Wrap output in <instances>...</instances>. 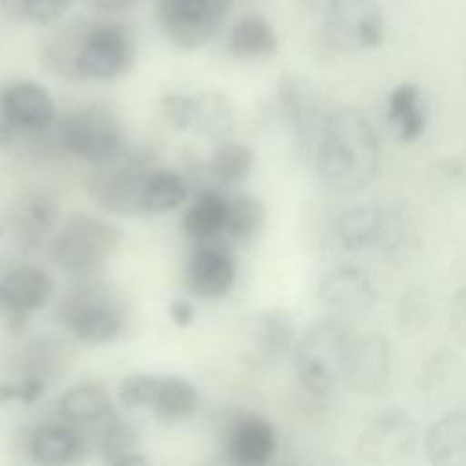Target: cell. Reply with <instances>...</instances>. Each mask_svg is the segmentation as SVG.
Masks as SVG:
<instances>
[{"mask_svg": "<svg viewBox=\"0 0 466 466\" xmlns=\"http://www.w3.org/2000/svg\"><path fill=\"white\" fill-rule=\"evenodd\" d=\"M158 384V375L131 373L118 384V399L126 408H149Z\"/></svg>", "mask_w": 466, "mask_h": 466, "instance_id": "cell-34", "label": "cell"}, {"mask_svg": "<svg viewBox=\"0 0 466 466\" xmlns=\"http://www.w3.org/2000/svg\"><path fill=\"white\" fill-rule=\"evenodd\" d=\"M222 450L231 462L258 466L271 461L277 451L273 424L255 413L233 417L222 435Z\"/></svg>", "mask_w": 466, "mask_h": 466, "instance_id": "cell-16", "label": "cell"}, {"mask_svg": "<svg viewBox=\"0 0 466 466\" xmlns=\"http://www.w3.org/2000/svg\"><path fill=\"white\" fill-rule=\"evenodd\" d=\"M58 415L69 424H93L111 413V399L100 384H76L64 391L56 402Z\"/></svg>", "mask_w": 466, "mask_h": 466, "instance_id": "cell-27", "label": "cell"}, {"mask_svg": "<svg viewBox=\"0 0 466 466\" xmlns=\"http://www.w3.org/2000/svg\"><path fill=\"white\" fill-rule=\"evenodd\" d=\"M450 322L455 335L466 342V288L457 291L450 308Z\"/></svg>", "mask_w": 466, "mask_h": 466, "instance_id": "cell-37", "label": "cell"}, {"mask_svg": "<svg viewBox=\"0 0 466 466\" xmlns=\"http://www.w3.org/2000/svg\"><path fill=\"white\" fill-rule=\"evenodd\" d=\"M228 202L220 191L206 189L197 195L182 217V231L193 242H206L226 235Z\"/></svg>", "mask_w": 466, "mask_h": 466, "instance_id": "cell-21", "label": "cell"}, {"mask_svg": "<svg viewBox=\"0 0 466 466\" xmlns=\"http://www.w3.org/2000/svg\"><path fill=\"white\" fill-rule=\"evenodd\" d=\"M153 169L149 151L126 149L120 157L96 166L87 178V193L98 208L109 213H140L144 182Z\"/></svg>", "mask_w": 466, "mask_h": 466, "instance_id": "cell-5", "label": "cell"}, {"mask_svg": "<svg viewBox=\"0 0 466 466\" xmlns=\"http://www.w3.org/2000/svg\"><path fill=\"white\" fill-rule=\"evenodd\" d=\"M391 371L390 344L380 335H368L351 342L344 382L357 393L370 395L382 390Z\"/></svg>", "mask_w": 466, "mask_h": 466, "instance_id": "cell-18", "label": "cell"}, {"mask_svg": "<svg viewBox=\"0 0 466 466\" xmlns=\"http://www.w3.org/2000/svg\"><path fill=\"white\" fill-rule=\"evenodd\" d=\"M89 5L98 13H120L133 5L135 0H87Z\"/></svg>", "mask_w": 466, "mask_h": 466, "instance_id": "cell-41", "label": "cell"}, {"mask_svg": "<svg viewBox=\"0 0 466 466\" xmlns=\"http://www.w3.org/2000/svg\"><path fill=\"white\" fill-rule=\"evenodd\" d=\"M62 320L84 344H107L124 328V319L116 306L106 297L86 289L75 291L62 304Z\"/></svg>", "mask_w": 466, "mask_h": 466, "instance_id": "cell-11", "label": "cell"}, {"mask_svg": "<svg viewBox=\"0 0 466 466\" xmlns=\"http://www.w3.org/2000/svg\"><path fill=\"white\" fill-rule=\"evenodd\" d=\"M235 279V257L222 238L195 242L186 268V282L195 297L218 300L231 291Z\"/></svg>", "mask_w": 466, "mask_h": 466, "instance_id": "cell-12", "label": "cell"}, {"mask_svg": "<svg viewBox=\"0 0 466 466\" xmlns=\"http://www.w3.org/2000/svg\"><path fill=\"white\" fill-rule=\"evenodd\" d=\"M96 444L106 462L122 464L127 455L137 451V433L126 420L109 413L98 433Z\"/></svg>", "mask_w": 466, "mask_h": 466, "instance_id": "cell-33", "label": "cell"}, {"mask_svg": "<svg viewBox=\"0 0 466 466\" xmlns=\"http://www.w3.org/2000/svg\"><path fill=\"white\" fill-rule=\"evenodd\" d=\"M55 284L38 266L22 264L9 269L0 280V311L11 328H22L27 315L42 309L51 300Z\"/></svg>", "mask_w": 466, "mask_h": 466, "instance_id": "cell-14", "label": "cell"}, {"mask_svg": "<svg viewBox=\"0 0 466 466\" xmlns=\"http://www.w3.org/2000/svg\"><path fill=\"white\" fill-rule=\"evenodd\" d=\"M419 444V424L404 410H386L375 415L357 441V453L368 462H395L406 459Z\"/></svg>", "mask_w": 466, "mask_h": 466, "instance_id": "cell-10", "label": "cell"}, {"mask_svg": "<svg viewBox=\"0 0 466 466\" xmlns=\"http://www.w3.org/2000/svg\"><path fill=\"white\" fill-rule=\"evenodd\" d=\"M58 217V208L55 200L49 195H33L24 208L22 220L27 228L29 235H46L49 229H53L55 220Z\"/></svg>", "mask_w": 466, "mask_h": 466, "instance_id": "cell-35", "label": "cell"}, {"mask_svg": "<svg viewBox=\"0 0 466 466\" xmlns=\"http://www.w3.org/2000/svg\"><path fill=\"white\" fill-rule=\"evenodd\" d=\"M333 2H335V0H300L302 5H306L308 9L317 11V13H320V15H322Z\"/></svg>", "mask_w": 466, "mask_h": 466, "instance_id": "cell-43", "label": "cell"}, {"mask_svg": "<svg viewBox=\"0 0 466 466\" xmlns=\"http://www.w3.org/2000/svg\"><path fill=\"white\" fill-rule=\"evenodd\" d=\"M0 95L4 116L13 138L22 135H40L56 124V107L44 86L31 80H20L5 86Z\"/></svg>", "mask_w": 466, "mask_h": 466, "instance_id": "cell-13", "label": "cell"}, {"mask_svg": "<svg viewBox=\"0 0 466 466\" xmlns=\"http://www.w3.org/2000/svg\"><path fill=\"white\" fill-rule=\"evenodd\" d=\"M264 218H266L264 206L260 204L258 198L246 193L235 195L228 202L226 235L233 242L240 246H248L262 231Z\"/></svg>", "mask_w": 466, "mask_h": 466, "instance_id": "cell-31", "label": "cell"}, {"mask_svg": "<svg viewBox=\"0 0 466 466\" xmlns=\"http://www.w3.org/2000/svg\"><path fill=\"white\" fill-rule=\"evenodd\" d=\"M149 410L166 424H175L191 419L198 410V391L184 377H158L153 402Z\"/></svg>", "mask_w": 466, "mask_h": 466, "instance_id": "cell-26", "label": "cell"}, {"mask_svg": "<svg viewBox=\"0 0 466 466\" xmlns=\"http://www.w3.org/2000/svg\"><path fill=\"white\" fill-rule=\"evenodd\" d=\"M424 451L435 464H466V411L437 419L424 435Z\"/></svg>", "mask_w": 466, "mask_h": 466, "instance_id": "cell-20", "label": "cell"}, {"mask_svg": "<svg viewBox=\"0 0 466 466\" xmlns=\"http://www.w3.org/2000/svg\"><path fill=\"white\" fill-rule=\"evenodd\" d=\"M91 22L89 18H75L47 36L42 47V60L51 71L64 78L78 80L76 56Z\"/></svg>", "mask_w": 466, "mask_h": 466, "instance_id": "cell-24", "label": "cell"}, {"mask_svg": "<svg viewBox=\"0 0 466 466\" xmlns=\"http://www.w3.org/2000/svg\"><path fill=\"white\" fill-rule=\"evenodd\" d=\"M350 348V331L339 319L313 324L293 348L295 371L302 390L317 397L328 395L344 380Z\"/></svg>", "mask_w": 466, "mask_h": 466, "instance_id": "cell-2", "label": "cell"}, {"mask_svg": "<svg viewBox=\"0 0 466 466\" xmlns=\"http://www.w3.org/2000/svg\"><path fill=\"white\" fill-rule=\"evenodd\" d=\"M56 138L67 153L95 166L109 162L127 149L116 115L102 104L64 115L56 122Z\"/></svg>", "mask_w": 466, "mask_h": 466, "instance_id": "cell-4", "label": "cell"}, {"mask_svg": "<svg viewBox=\"0 0 466 466\" xmlns=\"http://www.w3.org/2000/svg\"><path fill=\"white\" fill-rule=\"evenodd\" d=\"M386 35V20L377 0H335L322 13V36L340 53L375 49Z\"/></svg>", "mask_w": 466, "mask_h": 466, "instance_id": "cell-7", "label": "cell"}, {"mask_svg": "<svg viewBox=\"0 0 466 466\" xmlns=\"http://www.w3.org/2000/svg\"><path fill=\"white\" fill-rule=\"evenodd\" d=\"M160 109L171 127L178 131L193 129L195 96L184 93H167L160 98Z\"/></svg>", "mask_w": 466, "mask_h": 466, "instance_id": "cell-36", "label": "cell"}, {"mask_svg": "<svg viewBox=\"0 0 466 466\" xmlns=\"http://www.w3.org/2000/svg\"><path fill=\"white\" fill-rule=\"evenodd\" d=\"M402 209L379 204H357L344 209L335 220L337 242L351 253L380 249L390 255L400 237Z\"/></svg>", "mask_w": 466, "mask_h": 466, "instance_id": "cell-9", "label": "cell"}, {"mask_svg": "<svg viewBox=\"0 0 466 466\" xmlns=\"http://www.w3.org/2000/svg\"><path fill=\"white\" fill-rule=\"evenodd\" d=\"M253 346L258 359L266 364L286 359L295 348V324L289 313L284 309L260 313L253 326Z\"/></svg>", "mask_w": 466, "mask_h": 466, "instance_id": "cell-22", "label": "cell"}, {"mask_svg": "<svg viewBox=\"0 0 466 466\" xmlns=\"http://www.w3.org/2000/svg\"><path fill=\"white\" fill-rule=\"evenodd\" d=\"M78 0H0V15L24 18L38 25L58 22Z\"/></svg>", "mask_w": 466, "mask_h": 466, "instance_id": "cell-32", "label": "cell"}, {"mask_svg": "<svg viewBox=\"0 0 466 466\" xmlns=\"http://www.w3.org/2000/svg\"><path fill=\"white\" fill-rule=\"evenodd\" d=\"M86 448L84 435L69 424H46L33 431L29 453L40 464H67Z\"/></svg>", "mask_w": 466, "mask_h": 466, "instance_id": "cell-23", "label": "cell"}, {"mask_svg": "<svg viewBox=\"0 0 466 466\" xmlns=\"http://www.w3.org/2000/svg\"><path fill=\"white\" fill-rule=\"evenodd\" d=\"M319 299L337 313L355 315L373 308L379 289L371 275L359 266H339L319 282Z\"/></svg>", "mask_w": 466, "mask_h": 466, "instance_id": "cell-17", "label": "cell"}, {"mask_svg": "<svg viewBox=\"0 0 466 466\" xmlns=\"http://www.w3.org/2000/svg\"><path fill=\"white\" fill-rule=\"evenodd\" d=\"M279 38L268 18L260 15H248L240 18L228 35L226 49L237 58H266L275 55Z\"/></svg>", "mask_w": 466, "mask_h": 466, "instance_id": "cell-25", "label": "cell"}, {"mask_svg": "<svg viewBox=\"0 0 466 466\" xmlns=\"http://www.w3.org/2000/svg\"><path fill=\"white\" fill-rule=\"evenodd\" d=\"M400 308L406 311L404 315H400L402 322L411 324V322H419L428 317V302L420 295L406 297V302L400 304Z\"/></svg>", "mask_w": 466, "mask_h": 466, "instance_id": "cell-39", "label": "cell"}, {"mask_svg": "<svg viewBox=\"0 0 466 466\" xmlns=\"http://www.w3.org/2000/svg\"><path fill=\"white\" fill-rule=\"evenodd\" d=\"M169 315L178 328H186L195 320V308L184 299H173L169 304Z\"/></svg>", "mask_w": 466, "mask_h": 466, "instance_id": "cell-40", "label": "cell"}, {"mask_svg": "<svg viewBox=\"0 0 466 466\" xmlns=\"http://www.w3.org/2000/svg\"><path fill=\"white\" fill-rule=\"evenodd\" d=\"M313 158L328 187L342 193L360 191L373 182L380 164L375 127L360 109L339 107L326 115Z\"/></svg>", "mask_w": 466, "mask_h": 466, "instance_id": "cell-1", "label": "cell"}, {"mask_svg": "<svg viewBox=\"0 0 466 466\" xmlns=\"http://www.w3.org/2000/svg\"><path fill=\"white\" fill-rule=\"evenodd\" d=\"M16 391H18L16 400H20L24 404H33L42 397L44 382L38 377H25L16 384Z\"/></svg>", "mask_w": 466, "mask_h": 466, "instance_id": "cell-38", "label": "cell"}, {"mask_svg": "<svg viewBox=\"0 0 466 466\" xmlns=\"http://www.w3.org/2000/svg\"><path fill=\"white\" fill-rule=\"evenodd\" d=\"M279 109L302 149L313 151L322 122L320 98L317 91L295 75H284L277 86Z\"/></svg>", "mask_w": 466, "mask_h": 466, "instance_id": "cell-15", "label": "cell"}, {"mask_svg": "<svg viewBox=\"0 0 466 466\" xmlns=\"http://www.w3.org/2000/svg\"><path fill=\"white\" fill-rule=\"evenodd\" d=\"M135 60L133 36L122 24L96 22L87 27L76 56V75L82 80H113L124 75Z\"/></svg>", "mask_w": 466, "mask_h": 466, "instance_id": "cell-8", "label": "cell"}, {"mask_svg": "<svg viewBox=\"0 0 466 466\" xmlns=\"http://www.w3.org/2000/svg\"><path fill=\"white\" fill-rule=\"evenodd\" d=\"M120 242V231L89 213H73L49 242L51 262L67 275L87 277L96 271Z\"/></svg>", "mask_w": 466, "mask_h": 466, "instance_id": "cell-3", "label": "cell"}, {"mask_svg": "<svg viewBox=\"0 0 466 466\" xmlns=\"http://www.w3.org/2000/svg\"><path fill=\"white\" fill-rule=\"evenodd\" d=\"M386 118L391 131L402 142H415L426 129V104L417 84L395 86L386 98Z\"/></svg>", "mask_w": 466, "mask_h": 466, "instance_id": "cell-19", "label": "cell"}, {"mask_svg": "<svg viewBox=\"0 0 466 466\" xmlns=\"http://www.w3.org/2000/svg\"><path fill=\"white\" fill-rule=\"evenodd\" d=\"M195 96L193 129L211 140L229 138L235 126L233 104L220 91H200Z\"/></svg>", "mask_w": 466, "mask_h": 466, "instance_id": "cell-28", "label": "cell"}, {"mask_svg": "<svg viewBox=\"0 0 466 466\" xmlns=\"http://www.w3.org/2000/svg\"><path fill=\"white\" fill-rule=\"evenodd\" d=\"M235 0H155V16L167 40L195 51L215 38Z\"/></svg>", "mask_w": 466, "mask_h": 466, "instance_id": "cell-6", "label": "cell"}, {"mask_svg": "<svg viewBox=\"0 0 466 466\" xmlns=\"http://www.w3.org/2000/svg\"><path fill=\"white\" fill-rule=\"evenodd\" d=\"M187 195V184L184 175L171 167H155L142 189V211L144 213H167L177 209Z\"/></svg>", "mask_w": 466, "mask_h": 466, "instance_id": "cell-29", "label": "cell"}, {"mask_svg": "<svg viewBox=\"0 0 466 466\" xmlns=\"http://www.w3.org/2000/svg\"><path fill=\"white\" fill-rule=\"evenodd\" d=\"M253 164L255 153L249 146L226 138L209 157V173L224 186H237L249 177Z\"/></svg>", "mask_w": 466, "mask_h": 466, "instance_id": "cell-30", "label": "cell"}, {"mask_svg": "<svg viewBox=\"0 0 466 466\" xmlns=\"http://www.w3.org/2000/svg\"><path fill=\"white\" fill-rule=\"evenodd\" d=\"M16 399H18L16 384L2 382L0 384V402H9V400H16Z\"/></svg>", "mask_w": 466, "mask_h": 466, "instance_id": "cell-42", "label": "cell"}]
</instances>
